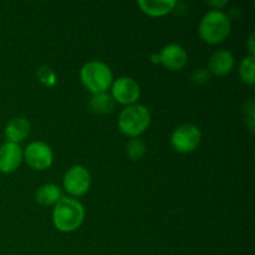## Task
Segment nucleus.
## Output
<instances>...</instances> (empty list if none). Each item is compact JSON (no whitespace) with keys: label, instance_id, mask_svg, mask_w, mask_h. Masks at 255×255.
Wrapping results in <instances>:
<instances>
[{"label":"nucleus","instance_id":"1","mask_svg":"<svg viewBox=\"0 0 255 255\" xmlns=\"http://www.w3.org/2000/svg\"><path fill=\"white\" fill-rule=\"evenodd\" d=\"M85 219V208L82 203L71 197H62L55 204L52 212V223L57 231L71 233L79 229Z\"/></svg>","mask_w":255,"mask_h":255},{"label":"nucleus","instance_id":"2","mask_svg":"<svg viewBox=\"0 0 255 255\" xmlns=\"http://www.w3.org/2000/svg\"><path fill=\"white\" fill-rule=\"evenodd\" d=\"M80 80L92 95L104 94L111 87L114 82V74L109 65L92 60L81 67Z\"/></svg>","mask_w":255,"mask_h":255},{"label":"nucleus","instance_id":"3","mask_svg":"<svg viewBox=\"0 0 255 255\" xmlns=\"http://www.w3.org/2000/svg\"><path fill=\"white\" fill-rule=\"evenodd\" d=\"M198 32L202 40L207 44H221L231 32V20L226 12L213 9L202 17Z\"/></svg>","mask_w":255,"mask_h":255},{"label":"nucleus","instance_id":"4","mask_svg":"<svg viewBox=\"0 0 255 255\" xmlns=\"http://www.w3.org/2000/svg\"><path fill=\"white\" fill-rule=\"evenodd\" d=\"M151 124V112L143 105H129L119 116V128L126 136L136 138L143 133Z\"/></svg>","mask_w":255,"mask_h":255},{"label":"nucleus","instance_id":"5","mask_svg":"<svg viewBox=\"0 0 255 255\" xmlns=\"http://www.w3.org/2000/svg\"><path fill=\"white\" fill-rule=\"evenodd\" d=\"M202 132L198 126L192 124L177 127L171 136V144L179 153H191L201 143Z\"/></svg>","mask_w":255,"mask_h":255},{"label":"nucleus","instance_id":"6","mask_svg":"<svg viewBox=\"0 0 255 255\" xmlns=\"http://www.w3.org/2000/svg\"><path fill=\"white\" fill-rule=\"evenodd\" d=\"M26 163L36 171H45L50 168L54 162V153L49 144L42 141H34L27 144L24 152Z\"/></svg>","mask_w":255,"mask_h":255},{"label":"nucleus","instance_id":"7","mask_svg":"<svg viewBox=\"0 0 255 255\" xmlns=\"http://www.w3.org/2000/svg\"><path fill=\"white\" fill-rule=\"evenodd\" d=\"M91 186V174L84 166H74L65 173L64 187L69 194L81 197L89 192Z\"/></svg>","mask_w":255,"mask_h":255},{"label":"nucleus","instance_id":"8","mask_svg":"<svg viewBox=\"0 0 255 255\" xmlns=\"http://www.w3.org/2000/svg\"><path fill=\"white\" fill-rule=\"evenodd\" d=\"M111 94L115 102H119L125 106H129V105L136 104L137 100L139 99L141 89L133 79L122 76L112 82Z\"/></svg>","mask_w":255,"mask_h":255},{"label":"nucleus","instance_id":"9","mask_svg":"<svg viewBox=\"0 0 255 255\" xmlns=\"http://www.w3.org/2000/svg\"><path fill=\"white\" fill-rule=\"evenodd\" d=\"M187 61H188L187 51L178 44H169L162 49L161 54L151 55V62L162 64L172 71H178L183 69Z\"/></svg>","mask_w":255,"mask_h":255},{"label":"nucleus","instance_id":"10","mask_svg":"<svg viewBox=\"0 0 255 255\" xmlns=\"http://www.w3.org/2000/svg\"><path fill=\"white\" fill-rule=\"evenodd\" d=\"M24 153L21 147L17 143L6 142L0 147V172L1 173H12L21 164Z\"/></svg>","mask_w":255,"mask_h":255},{"label":"nucleus","instance_id":"11","mask_svg":"<svg viewBox=\"0 0 255 255\" xmlns=\"http://www.w3.org/2000/svg\"><path fill=\"white\" fill-rule=\"evenodd\" d=\"M234 56L228 50H218L211 56L208 62L209 74H214L217 76L228 75L234 67Z\"/></svg>","mask_w":255,"mask_h":255},{"label":"nucleus","instance_id":"12","mask_svg":"<svg viewBox=\"0 0 255 255\" xmlns=\"http://www.w3.org/2000/svg\"><path fill=\"white\" fill-rule=\"evenodd\" d=\"M30 129H31V126L26 119L15 117V119L10 120L5 126V136L9 139V142L19 144L20 142L29 137Z\"/></svg>","mask_w":255,"mask_h":255},{"label":"nucleus","instance_id":"13","mask_svg":"<svg viewBox=\"0 0 255 255\" xmlns=\"http://www.w3.org/2000/svg\"><path fill=\"white\" fill-rule=\"evenodd\" d=\"M176 5L177 1L174 0H141L138 1L139 9L152 17H159L169 14Z\"/></svg>","mask_w":255,"mask_h":255},{"label":"nucleus","instance_id":"14","mask_svg":"<svg viewBox=\"0 0 255 255\" xmlns=\"http://www.w3.org/2000/svg\"><path fill=\"white\" fill-rule=\"evenodd\" d=\"M62 198L61 191L56 184H44L35 194V199L41 206H55Z\"/></svg>","mask_w":255,"mask_h":255},{"label":"nucleus","instance_id":"15","mask_svg":"<svg viewBox=\"0 0 255 255\" xmlns=\"http://www.w3.org/2000/svg\"><path fill=\"white\" fill-rule=\"evenodd\" d=\"M89 107L94 114H111L115 109V100L112 99L111 95H107L106 92H104V94L92 95V97L90 99L89 102Z\"/></svg>","mask_w":255,"mask_h":255},{"label":"nucleus","instance_id":"16","mask_svg":"<svg viewBox=\"0 0 255 255\" xmlns=\"http://www.w3.org/2000/svg\"><path fill=\"white\" fill-rule=\"evenodd\" d=\"M254 69H255V57L254 56H247L242 60L241 65H239V76H241L242 81L247 85L253 86L255 84L254 79Z\"/></svg>","mask_w":255,"mask_h":255},{"label":"nucleus","instance_id":"17","mask_svg":"<svg viewBox=\"0 0 255 255\" xmlns=\"http://www.w3.org/2000/svg\"><path fill=\"white\" fill-rule=\"evenodd\" d=\"M126 152L129 159H132V161H139L146 154V144L143 143V141L137 138V137L136 138H131L127 142Z\"/></svg>","mask_w":255,"mask_h":255},{"label":"nucleus","instance_id":"18","mask_svg":"<svg viewBox=\"0 0 255 255\" xmlns=\"http://www.w3.org/2000/svg\"><path fill=\"white\" fill-rule=\"evenodd\" d=\"M36 76L37 79H39V81L46 87L55 86L57 82V76L56 74H55V71L51 67L46 66V65L39 67V70L36 71Z\"/></svg>","mask_w":255,"mask_h":255},{"label":"nucleus","instance_id":"19","mask_svg":"<svg viewBox=\"0 0 255 255\" xmlns=\"http://www.w3.org/2000/svg\"><path fill=\"white\" fill-rule=\"evenodd\" d=\"M209 76H211V74H209V71L207 69H197L196 71L192 74L191 79L194 84L202 85L206 84V82L208 81Z\"/></svg>","mask_w":255,"mask_h":255},{"label":"nucleus","instance_id":"20","mask_svg":"<svg viewBox=\"0 0 255 255\" xmlns=\"http://www.w3.org/2000/svg\"><path fill=\"white\" fill-rule=\"evenodd\" d=\"M244 110H246V122L247 125H248L249 129H251L252 132L254 131V102L249 101L248 104H246V106H244Z\"/></svg>","mask_w":255,"mask_h":255},{"label":"nucleus","instance_id":"21","mask_svg":"<svg viewBox=\"0 0 255 255\" xmlns=\"http://www.w3.org/2000/svg\"><path fill=\"white\" fill-rule=\"evenodd\" d=\"M248 49L251 52V56H254L255 54V46H254V34H251L248 39Z\"/></svg>","mask_w":255,"mask_h":255},{"label":"nucleus","instance_id":"22","mask_svg":"<svg viewBox=\"0 0 255 255\" xmlns=\"http://www.w3.org/2000/svg\"><path fill=\"white\" fill-rule=\"evenodd\" d=\"M208 4L211 5V6L216 7L214 10H221V7L226 6V5L228 4V1H227V0H223V1H209Z\"/></svg>","mask_w":255,"mask_h":255}]
</instances>
